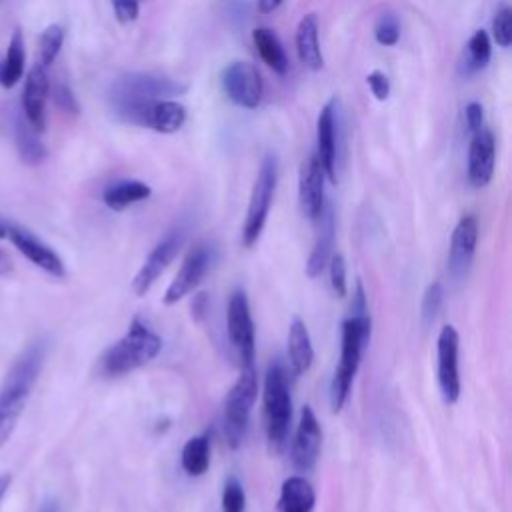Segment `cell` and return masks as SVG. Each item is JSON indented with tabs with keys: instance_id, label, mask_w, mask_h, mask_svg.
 <instances>
[{
	"instance_id": "f546056e",
	"label": "cell",
	"mask_w": 512,
	"mask_h": 512,
	"mask_svg": "<svg viewBox=\"0 0 512 512\" xmlns=\"http://www.w3.org/2000/svg\"><path fill=\"white\" fill-rule=\"evenodd\" d=\"M492 46L490 38L484 30H476L468 40V68L470 70H482L490 62Z\"/></svg>"
},
{
	"instance_id": "ab89813d",
	"label": "cell",
	"mask_w": 512,
	"mask_h": 512,
	"mask_svg": "<svg viewBox=\"0 0 512 512\" xmlns=\"http://www.w3.org/2000/svg\"><path fill=\"white\" fill-rule=\"evenodd\" d=\"M112 6H114V14L116 18L122 22V24H128V22H134L138 18V0H112Z\"/></svg>"
},
{
	"instance_id": "30bf717a",
	"label": "cell",
	"mask_w": 512,
	"mask_h": 512,
	"mask_svg": "<svg viewBox=\"0 0 512 512\" xmlns=\"http://www.w3.org/2000/svg\"><path fill=\"white\" fill-rule=\"evenodd\" d=\"M222 88L226 96L242 106V108H256L264 94V82L258 68L250 62H230L222 70Z\"/></svg>"
},
{
	"instance_id": "e575fe53",
	"label": "cell",
	"mask_w": 512,
	"mask_h": 512,
	"mask_svg": "<svg viewBox=\"0 0 512 512\" xmlns=\"http://www.w3.org/2000/svg\"><path fill=\"white\" fill-rule=\"evenodd\" d=\"M374 38L382 46H394L400 38V24L394 14H382L374 26Z\"/></svg>"
},
{
	"instance_id": "6da1fadb",
	"label": "cell",
	"mask_w": 512,
	"mask_h": 512,
	"mask_svg": "<svg viewBox=\"0 0 512 512\" xmlns=\"http://www.w3.org/2000/svg\"><path fill=\"white\" fill-rule=\"evenodd\" d=\"M46 340H34L14 360L0 386V448L12 438L46 360Z\"/></svg>"
},
{
	"instance_id": "4fadbf2b",
	"label": "cell",
	"mask_w": 512,
	"mask_h": 512,
	"mask_svg": "<svg viewBox=\"0 0 512 512\" xmlns=\"http://www.w3.org/2000/svg\"><path fill=\"white\" fill-rule=\"evenodd\" d=\"M210 262H212V248L204 246V244L194 246L186 254L178 274L174 276V280L166 288L164 298H162L164 304L170 306V304H176L178 300H182L184 296H188L202 282L204 274L210 268Z\"/></svg>"
},
{
	"instance_id": "8fae6325",
	"label": "cell",
	"mask_w": 512,
	"mask_h": 512,
	"mask_svg": "<svg viewBox=\"0 0 512 512\" xmlns=\"http://www.w3.org/2000/svg\"><path fill=\"white\" fill-rule=\"evenodd\" d=\"M316 156L324 176L336 184L338 180V100H328L316 120Z\"/></svg>"
},
{
	"instance_id": "f1b7e54d",
	"label": "cell",
	"mask_w": 512,
	"mask_h": 512,
	"mask_svg": "<svg viewBox=\"0 0 512 512\" xmlns=\"http://www.w3.org/2000/svg\"><path fill=\"white\" fill-rule=\"evenodd\" d=\"M24 58H26V52H24L22 32L16 28V30L12 32L10 42H8L6 56H4V60L0 62V86L10 88V86H14V84L22 78V72H24Z\"/></svg>"
},
{
	"instance_id": "ee69618b",
	"label": "cell",
	"mask_w": 512,
	"mask_h": 512,
	"mask_svg": "<svg viewBox=\"0 0 512 512\" xmlns=\"http://www.w3.org/2000/svg\"><path fill=\"white\" fill-rule=\"evenodd\" d=\"M10 482H12L10 474H2V476H0V502H2V498L6 496V492H8V488H10Z\"/></svg>"
},
{
	"instance_id": "7bdbcfd3",
	"label": "cell",
	"mask_w": 512,
	"mask_h": 512,
	"mask_svg": "<svg viewBox=\"0 0 512 512\" xmlns=\"http://www.w3.org/2000/svg\"><path fill=\"white\" fill-rule=\"evenodd\" d=\"M38 512H60V506H58V502H56V500L46 498V500L42 502V506H40V510H38Z\"/></svg>"
},
{
	"instance_id": "3957f363",
	"label": "cell",
	"mask_w": 512,
	"mask_h": 512,
	"mask_svg": "<svg viewBox=\"0 0 512 512\" xmlns=\"http://www.w3.org/2000/svg\"><path fill=\"white\" fill-rule=\"evenodd\" d=\"M370 332L372 322L368 308H352V314L342 322L340 362L330 382V406L334 412H340L350 396V388L358 372L362 352L370 342Z\"/></svg>"
},
{
	"instance_id": "44dd1931",
	"label": "cell",
	"mask_w": 512,
	"mask_h": 512,
	"mask_svg": "<svg viewBox=\"0 0 512 512\" xmlns=\"http://www.w3.org/2000/svg\"><path fill=\"white\" fill-rule=\"evenodd\" d=\"M184 122H186V108L176 100L164 98V100L152 102L146 108L142 126L160 134H172L180 130Z\"/></svg>"
},
{
	"instance_id": "ac0fdd59",
	"label": "cell",
	"mask_w": 512,
	"mask_h": 512,
	"mask_svg": "<svg viewBox=\"0 0 512 512\" xmlns=\"http://www.w3.org/2000/svg\"><path fill=\"white\" fill-rule=\"evenodd\" d=\"M496 162V142L488 128L474 132L468 146V180L472 186L482 188L492 180Z\"/></svg>"
},
{
	"instance_id": "83f0119b",
	"label": "cell",
	"mask_w": 512,
	"mask_h": 512,
	"mask_svg": "<svg viewBox=\"0 0 512 512\" xmlns=\"http://www.w3.org/2000/svg\"><path fill=\"white\" fill-rule=\"evenodd\" d=\"M14 136H16V148L20 152V158L26 164H40L46 158V154H48L46 146L42 144L38 132L22 116L16 118Z\"/></svg>"
},
{
	"instance_id": "f6af8a7d",
	"label": "cell",
	"mask_w": 512,
	"mask_h": 512,
	"mask_svg": "<svg viewBox=\"0 0 512 512\" xmlns=\"http://www.w3.org/2000/svg\"><path fill=\"white\" fill-rule=\"evenodd\" d=\"M6 234H8V224L0 220V238H6Z\"/></svg>"
},
{
	"instance_id": "5b68a950",
	"label": "cell",
	"mask_w": 512,
	"mask_h": 512,
	"mask_svg": "<svg viewBox=\"0 0 512 512\" xmlns=\"http://www.w3.org/2000/svg\"><path fill=\"white\" fill-rule=\"evenodd\" d=\"M264 418L268 444L274 452H280L290 432L292 396L286 368L278 358L268 364L264 376Z\"/></svg>"
},
{
	"instance_id": "8992f818",
	"label": "cell",
	"mask_w": 512,
	"mask_h": 512,
	"mask_svg": "<svg viewBox=\"0 0 512 512\" xmlns=\"http://www.w3.org/2000/svg\"><path fill=\"white\" fill-rule=\"evenodd\" d=\"M258 396L254 366H244L224 402V436L230 448H238L248 430L250 412Z\"/></svg>"
},
{
	"instance_id": "836d02e7",
	"label": "cell",
	"mask_w": 512,
	"mask_h": 512,
	"mask_svg": "<svg viewBox=\"0 0 512 512\" xmlns=\"http://www.w3.org/2000/svg\"><path fill=\"white\" fill-rule=\"evenodd\" d=\"M492 36L498 46L508 48L512 44V10L502 6L492 20Z\"/></svg>"
},
{
	"instance_id": "74e56055",
	"label": "cell",
	"mask_w": 512,
	"mask_h": 512,
	"mask_svg": "<svg viewBox=\"0 0 512 512\" xmlns=\"http://www.w3.org/2000/svg\"><path fill=\"white\" fill-rule=\"evenodd\" d=\"M54 102H56V106L62 112L78 114V102H76V96L72 94V90L68 88V84H64V82L56 84V88H54Z\"/></svg>"
},
{
	"instance_id": "d6986e66",
	"label": "cell",
	"mask_w": 512,
	"mask_h": 512,
	"mask_svg": "<svg viewBox=\"0 0 512 512\" xmlns=\"http://www.w3.org/2000/svg\"><path fill=\"white\" fill-rule=\"evenodd\" d=\"M48 74L46 66L36 64L26 76L24 92H22V108L24 116L36 132H42L46 126V98H48Z\"/></svg>"
},
{
	"instance_id": "4316f807",
	"label": "cell",
	"mask_w": 512,
	"mask_h": 512,
	"mask_svg": "<svg viewBox=\"0 0 512 512\" xmlns=\"http://www.w3.org/2000/svg\"><path fill=\"white\" fill-rule=\"evenodd\" d=\"M182 470L188 476H202L210 466V438L208 434H198L186 440L180 454Z\"/></svg>"
},
{
	"instance_id": "52a82bcc",
	"label": "cell",
	"mask_w": 512,
	"mask_h": 512,
	"mask_svg": "<svg viewBox=\"0 0 512 512\" xmlns=\"http://www.w3.org/2000/svg\"><path fill=\"white\" fill-rule=\"evenodd\" d=\"M276 184H278V162L272 154H268L260 164L258 176L252 186L248 210H246V220L242 228V244L246 248H252L264 230L270 204L276 192Z\"/></svg>"
},
{
	"instance_id": "60d3db41",
	"label": "cell",
	"mask_w": 512,
	"mask_h": 512,
	"mask_svg": "<svg viewBox=\"0 0 512 512\" xmlns=\"http://www.w3.org/2000/svg\"><path fill=\"white\" fill-rule=\"evenodd\" d=\"M484 124V110L478 102H470L466 106V126L470 132H478Z\"/></svg>"
},
{
	"instance_id": "484cf974",
	"label": "cell",
	"mask_w": 512,
	"mask_h": 512,
	"mask_svg": "<svg viewBox=\"0 0 512 512\" xmlns=\"http://www.w3.org/2000/svg\"><path fill=\"white\" fill-rule=\"evenodd\" d=\"M252 40H254V46L258 50L260 58L264 60V64L268 68H272L280 76L288 72V56H286L278 36L270 28H256L252 32Z\"/></svg>"
},
{
	"instance_id": "9c48e42d",
	"label": "cell",
	"mask_w": 512,
	"mask_h": 512,
	"mask_svg": "<svg viewBox=\"0 0 512 512\" xmlns=\"http://www.w3.org/2000/svg\"><path fill=\"white\" fill-rule=\"evenodd\" d=\"M460 336L452 324H446L436 342L438 356V386L446 404H456L460 398V372H458Z\"/></svg>"
},
{
	"instance_id": "4dcf8cb0",
	"label": "cell",
	"mask_w": 512,
	"mask_h": 512,
	"mask_svg": "<svg viewBox=\"0 0 512 512\" xmlns=\"http://www.w3.org/2000/svg\"><path fill=\"white\" fill-rule=\"evenodd\" d=\"M64 42V28L60 24H50L40 36V64L50 66Z\"/></svg>"
},
{
	"instance_id": "277c9868",
	"label": "cell",
	"mask_w": 512,
	"mask_h": 512,
	"mask_svg": "<svg viewBox=\"0 0 512 512\" xmlns=\"http://www.w3.org/2000/svg\"><path fill=\"white\" fill-rule=\"evenodd\" d=\"M162 350V338L138 316L132 318L128 330L120 340H116L100 358V372L104 376H124L130 374L150 360H154Z\"/></svg>"
},
{
	"instance_id": "b9f144b4",
	"label": "cell",
	"mask_w": 512,
	"mask_h": 512,
	"mask_svg": "<svg viewBox=\"0 0 512 512\" xmlns=\"http://www.w3.org/2000/svg\"><path fill=\"white\" fill-rule=\"evenodd\" d=\"M280 4H282V0H258V12L272 14Z\"/></svg>"
},
{
	"instance_id": "8d00e7d4",
	"label": "cell",
	"mask_w": 512,
	"mask_h": 512,
	"mask_svg": "<svg viewBox=\"0 0 512 512\" xmlns=\"http://www.w3.org/2000/svg\"><path fill=\"white\" fill-rule=\"evenodd\" d=\"M224 18L236 26H242L250 18V4L248 0H224Z\"/></svg>"
},
{
	"instance_id": "7a4b0ae2",
	"label": "cell",
	"mask_w": 512,
	"mask_h": 512,
	"mask_svg": "<svg viewBox=\"0 0 512 512\" xmlns=\"http://www.w3.org/2000/svg\"><path fill=\"white\" fill-rule=\"evenodd\" d=\"M186 90V86L178 84L176 80L156 76L150 72H130L120 76L108 92L112 112L130 124L142 126L146 108L168 96H178Z\"/></svg>"
},
{
	"instance_id": "cb8c5ba5",
	"label": "cell",
	"mask_w": 512,
	"mask_h": 512,
	"mask_svg": "<svg viewBox=\"0 0 512 512\" xmlns=\"http://www.w3.org/2000/svg\"><path fill=\"white\" fill-rule=\"evenodd\" d=\"M288 360L294 374H304L314 362V348L306 324L300 318H294L288 330Z\"/></svg>"
},
{
	"instance_id": "7402d4cb",
	"label": "cell",
	"mask_w": 512,
	"mask_h": 512,
	"mask_svg": "<svg viewBox=\"0 0 512 512\" xmlns=\"http://www.w3.org/2000/svg\"><path fill=\"white\" fill-rule=\"evenodd\" d=\"M320 230H318V236H316V242H314V248L308 256V262H306V276L308 278H318L322 274V270L326 268L330 256H332V248H334V216H332V210L324 206L322 214H320Z\"/></svg>"
},
{
	"instance_id": "1f68e13d",
	"label": "cell",
	"mask_w": 512,
	"mask_h": 512,
	"mask_svg": "<svg viewBox=\"0 0 512 512\" xmlns=\"http://www.w3.org/2000/svg\"><path fill=\"white\" fill-rule=\"evenodd\" d=\"M442 300H444V286L442 282L434 280L426 286L424 294H422V304H420V314H422V320L424 324H430L434 322L440 306H442Z\"/></svg>"
},
{
	"instance_id": "9a60e30c",
	"label": "cell",
	"mask_w": 512,
	"mask_h": 512,
	"mask_svg": "<svg viewBox=\"0 0 512 512\" xmlns=\"http://www.w3.org/2000/svg\"><path fill=\"white\" fill-rule=\"evenodd\" d=\"M478 244V220L472 214H466L458 220L452 238H450V250H448V274L454 280H464Z\"/></svg>"
},
{
	"instance_id": "ffe728a7",
	"label": "cell",
	"mask_w": 512,
	"mask_h": 512,
	"mask_svg": "<svg viewBox=\"0 0 512 512\" xmlns=\"http://www.w3.org/2000/svg\"><path fill=\"white\" fill-rule=\"evenodd\" d=\"M296 52L304 68L316 72L324 66V56L318 40V18L316 14H306L296 28Z\"/></svg>"
},
{
	"instance_id": "7c38bea8",
	"label": "cell",
	"mask_w": 512,
	"mask_h": 512,
	"mask_svg": "<svg viewBox=\"0 0 512 512\" xmlns=\"http://www.w3.org/2000/svg\"><path fill=\"white\" fill-rule=\"evenodd\" d=\"M182 242H184V232L172 230L150 250V254L146 256L144 264L140 266V270L132 280V290L136 296H144L154 286V282L160 278V274L178 254Z\"/></svg>"
},
{
	"instance_id": "ba28073f",
	"label": "cell",
	"mask_w": 512,
	"mask_h": 512,
	"mask_svg": "<svg viewBox=\"0 0 512 512\" xmlns=\"http://www.w3.org/2000/svg\"><path fill=\"white\" fill-rule=\"evenodd\" d=\"M226 332L228 340L238 352L242 366H254L256 358V336H254V320L250 314L248 296L244 290H234L228 298L226 308Z\"/></svg>"
},
{
	"instance_id": "d4e9b609",
	"label": "cell",
	"mask_w": 512,
	"mask_h": 512,
	"mask_svg": "<svg viewBox=\"0 0 512 512\" xmlns=\"http://www.w3.org/2000/svg\"><path fill=\"white\" fill-rule=\"evenodd\" d=\"M150 194H152V188L142 180H118L104 190L102 200L110 210L120 212L132 204H138L150 198Z\"/></svg>"
},
{
	"instance_id": "5bb4252c",
	"label": "cell",
	"mask_w": 512,
	"mask_h": 512,
	"mask_svg": "<svg viewBox=\"0 0 512 512\" xmlns=\"http://www.w3.org/2000/svg\"><path fill=\"white\" fill-rule=\"evenodd\" d=\"M322 448V426L312 410L304 406L300 412V422L296 428L292 444V464L298 472H310L316 466Z\"/></svg>"
},
{
	"instance_id": "e0dca14e",
	"label": "cell",
	"mask_w": 512,
	"mask_h": 512,
	"mask_svg": "<svg viewBox=\"0 0 512 512\" xmlns=\"http://www.w3.org/2000/svg\"><path fill=\"white\" fill-rule=\"evenodd\" d=\"M298 200L306 218L310 220L320 218L326 202H324V170L316 154H310L300 166Z\"/></svg>"
},
{
	"instance_id": "2e32d148",
	"label": "cell",
	"mask_w": 512,
	"mask_h": 512,
	"mask_svg": "<svg viewBox=\"0 0 512 512\" xmlns=\"http://www.w3.org/2000/svg\"><path fill=\"white\" fill-rule=\"evenodd\" d=\"M12 244L40 270L54 278H64L66 276V266L64 260L58 256L56 250H52L44 240H40L36 234L22 226H12L8 224V234H6Z\"/></svg>"
},
{
	"instance_id": "603a6c76",
	"label": "cell",
	"mask_w": 512,
	"mask_h": 512,
	"mask_svg": "<svg viewBox=\"0 0 512 512\" xmlns=\"http://www.w3.org/2000/svg\"><path fill=\"white\" fill-rule=\"evenodd\" d=\"M316 492L304 476H288L280 486L278 510L280 512H312Z\"/></svg>"
},
{
	"instance_id": "d590c367",
	"label": "cell",
	"mask_w": 512,
	"mask_h": 512,
	"mask_svg": "<svg viewBox=\"0 0 512 512\" xmlns=\"http://www.w3.org/2000/svg\"><path fill=\"white\" fill-rule=\"evenodd\" d=\"M330 284H332V290L338 298H344L346 292H348V282H346V262H344V256L342 254H332L330 260Z\"/></svg>"
},
{
	"instance_id": "d6a6232c",
	"label": "cell",
	"mask_w": 512,
	"mask_h": 512,
	"mask_svg": "<svg viewBox=\"0 0 512 512\" xmlns=\"http://www.w3.org/2000/svg\"><path fill=\"white\" fill-rule=\"evenodd\" d=\"M246 510V494L242 482L230 476L222 490V512H244Z\"/></svg>"
},
{
	"instance_id": "f35d334b",
	"label": "cell",
	"mask_w": 512,
	"mask_h": 512,
	"mask_svg": "<svg viewBox=\"0 0 512 512\" xmlns=\"http://www.w3.org/2000/svg\"><path fill=\"white\" fill-rule=\"evenodd\" d=\"M366 82L374 94L376 100H386L388 94H390V80L384 72L380 70H372L368 76H366Z\"/></svg>"
}]
</instances>
